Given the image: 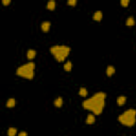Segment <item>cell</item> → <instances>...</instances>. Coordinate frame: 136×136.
I'll return each mask as SVG.
<instances>
[{
    "label": "cell",
    "mask_w": 136,
    "mask_h": 136,
    "mask_svg": "<svg viewBox=\"0 0 136 136\" xmlns=\"http://www.w3.org/2000/svg\"><path fill=\"white\" fill-rule=\"evenodd\" d=\"M54 105L56 106V107H60V106L63 105V99H62L61 97L60 98H56V99L54 100Z\"/></svg>",
    "instance_id": "cell-12"
},
{
    "label": "cell",
    "mask_w": 136,
    "mask_h": 136,
    "mask_svg": "<svg viewBox=\"0 0 136 136\" xmlns=\"http://www.w3.org/2000/svg\"><path fill=\"white\" fill-rule=\"evenodd\" d=\"M114 73H115V68L113 66H108L106 68V74H107V76H112Z\"/></svg>",
    "instance_id": "cell-7"
},
{
    "label": "cell",
    "mask_w": 136,
    "mask_h": 136,
    "mask_svg": "<svg viewBox=\"0 0 136 136\" xmlns=\"http://www.w3.org/2000/svg\"><path fill=\"white\" fill-rule=\"evenodd\" d=\"M14 105H15V99H13V98L8 99V102H6V106H8V107H13Z\"/></svg>",
    "instance_id": "cell-14"
},
{
    "label": "cell",
    "mask_w": 136,
    "mask_h": 136,
    "mask_svg": "<svg viewBox=\"0 0 136 136\" xmlns=\"http://www.w3.org/2000/svg\"><path fill=\"white\" fill-rule=\"evenodd\" d=\"M17 133V130L14 129V128H11V129H8V136H15V134Z\"/></svg>",
    "instance_id": "cell-16"
},
{
    "label": "cell",
    "mask_w": 136,
    "mask_h": 136,
    "mask_svg": "<svg viewBox=\"0 0 136 136\" xmlns=\"http://www.w3.org/2000/svg\"><path fill=\"white\" fill-rule=\"evenodd\" d=\"M2 2H3V4H8V3H10V0H3V1H2Z\"/></svg>",
    "instance_id": "cell-21"
},
{
    "label": "cell",
    "mask_w": 136,
    "mask_h": 136,
    "mask_svg": "<svg viewBox=\"0 0 136 136\" xmlns=\"http://www.w3.org/2000/svg\"><path fill=\"white\" fill-rule=\"evenodd\" d=\"M134 22H135V20H134V18L133 17H129V18L125 20V25L128 26V27H132V26L134 25Z\"/></svg>",
    "instance_id": "cell-10"
},
{
    "label": "cell",
    "mask_w": 136,
    "mask_h": 136,
    "mask_svg": "<svg viewBox=\"0 0 136 136\" xmlns=\"http://www.w3.org/2000/svg\"><path fill=\"white\" fill-rule=\"evenodd\" d=\"M93 18L95 19V20H101L102 19V12L101 11H96L94 16H93Z\"/></svg>",
    "instance_id": "cell-5"
},
{
    "label": "cell",
    "mask_w": 136,
    "mask_h": 136,
    "mask_svg": "<svg viewBox=\"0 0 136 136\" xmlns=\"http://www.w3.org/2000/svg\"><path fill=\"white\" fill-rule=\"evenodd\" d=\"M105 97H106V95L104 93H97L96 95H94L93 97L85 100L82 105L85 110H91V112H94L95 115H99V114H101V112L104 108Z\"/></svg>",
    "instance_id": "cell-1"
},
{
    "label": "cell",
    "mask_w": 136,
    "mask_h": 136,
    "mask_svg": "<svg viewBox=\"0 0 136 136\" xmlns=\"http://www.w3.org/2000/svg\"><path fill=\"white\" fill-rule=\"evenodd\" d=\"M50 52L52 53L55 56V59L59 62L64 61L66 56L69 54L70 52V48L67 46H63V45H56V46H53L50 48Z\"/></svg>",
    "instance_id": "cell-2"
},
{
    "label": "cell",
    "mask_w": 136,
    "mask_h": 136,
    "mask_svg": "<svg viewBox=\"0 0 136 136\" xmlns=\"http://www.w3.org/2000/svg\"><path fill=\"white\" fill-rule=\"evenodd\" d=\"M125 100H127V98L123 97V96L118 97V98H117V104H118V105H123L124 102H125Z\"/></svg>",
    "instance_id": "cell-11"
},
{
    "label": "cell",
    "mask_w": 136,
    "mask_h": 136,
    "mask_svg": "<svg viewBox=\"0 0 136 136\" xmlns=\"http://www.w3.org/2000/svg\"><path fill=\"white\" fill-rule=\"evenodd\" d=\"M47 8H48L49 10H54V8H55V2L53 1V0H50V1L47 3Z\"/></svg>",
    "instance_id": "cell-13"
},
{
    "label": "cell",
    "mask_w": 136,
    "mask_h": 136,
    "mask_svg": "<svg viewBox=\"0 0 136 136\" xmlns=\"http://www.w3.org/2000/svg\"><path fill=\"white\" fill-rule=\"evenodd\" d=\"M49 29H50V22L49 21H44L42 23V30L44 32H47Z\"/></svg>",
    "instance_id": "cell-6"
},
{
    "label": "cell",
    "mask_w": 136,
    "mask_h": 136,
    "mask_svg": "<svg viewBox=\"0 0 136 136\" xmlns=\"http://www.w3.org/2000/svg\"><path fill=\"white\" fill-rule=\"evenodd\" d=\"M28 59H30V60H32V59H34V56L36 55V51L35 50H33V49H30L29 51H28Z\"/></svg>",
    "instance_id": "cell-8"
},
{
    "label": "cell",
    "mask_w": 136,
    "mask_h": 136,
    "mask_svg": "<svg viewBox=\"0 0 136 136\" xmlns=\"http://www.w3.org/2000/svg\"><path fill=\"white\" fill-rule=\"evenodd\" d=\"M79 94H80L82 97H85V96L87 95V89L84 88V87H81L80 90H79Z\"/></svg>",
    "instance_id": "cell-17"
},
{
    "label": "cell",
    "mask_w": 136,
    "mask_h": 136,
    "mask_svg": "<svg viewBox=\"0 0 136 136\" xmlns=\"http://www.w3.org/2000/svg\"><path fill=\"white\" fill-rule=\"evenodd\" d=\"M129 3H130V1H129V0H121V4H122L123 6H127V5H129Z\"/></svg>",
    "instance_id": "cell-18"
},
{
    "label": "cell",
    "mask_w": 136,
    "mask_h": 136,
    "mask_svg": "<svg viewBox=\"0 0 136 136\" xmlns=\"http://www.w3.org/2000/svg\"><path fill=\"white\" fill-rule=\"evenodd\" d=\"M71 66H72L71 62L68 61L67 63H65V65H64V69H65L66 71H70V70H71Z\"/></svg>",
    "instance_id": "cell-15"
},
{
    "label": "cell",
    "mask_w": 136,
    "mask_h": 136,
    "mask_svg": "<svg viewBox=\"0 0 136 136\" xmlns=\"http://www.w3.org/2000/svg\"><path fill=\"white\" fill-rule=\"evenodd\" d=\"M67 3L69 5H74V4H76V0H68Z\"/></svg>",
    "instance_id": "cell-19"
},
{
    "label": "cell",
    "mask_w": 136,
    "mask_h": 136,
    "mask_svg": "<svg viewBox=\"0 0 136 136\" xmlns=\"http://www.w3.org/2000/svg\"><path fill=\"white\" fill-rule=\"evenodd\" d=\"M18 136H28V134L26 133V132H20V133L18 134Z\"/></svg>",
    "instance_id": "cell-20"
},
{
    "label": "cell",
    "mask_w": 136,
    "mask_h": 136,
    "mask_svg": "<svg viewBox=\"0 0 136 136\" xmlns=\"http://www.w3.org/2000/svg\"><path fill=\"white\" fill-rule=\"evenodd\" d=\"M95 122V116H94L93 114H89L88 116H87V119H86V123H88V124H91V123Z\"/></svg>",
    "instance_id": "cell-9"
},
{
    "label": "cell",
    "mask_w": 136,
    "mask_h": 136,
    "mask_svg": "<svg viewBox=\"0 0 136 136\" xmlns=\"http://www.w3.org/2000/svg\"><path fill=\"white\" fill-rule=\"evenodd\" d=\"M136 110L131 108V110H125L123 114H121L120 116L118 117V120L120 121L122 124L128 125V127H132L134 125L136 120Z\"/></svg>",
    "instance_id": "cell-4"
},
{
    "label": "cell",
    "mask_w": 136,
    "mask_h": 136,
    "mask_svg": "<svg viewBox=\"0 0 136 136\" xmlns=\"http://www.w3.org/2000/svg\"><path fill=\"white\" fill-rule=\"evenodd\" d=\"M34 68H35V65L32 62H29L27 64H23L20 67L17 68L16 73L18 76H22V78L26 79H33L34 76Z\"/></svg>",
    "instance_id": "cell-3"
}]
</instances>
